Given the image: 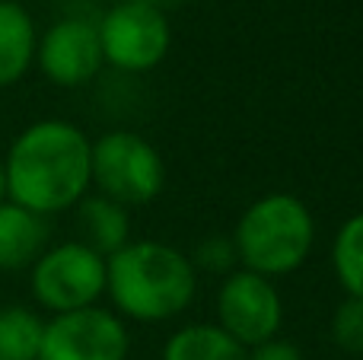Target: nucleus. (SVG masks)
Wrapping results in <instances>:
<instances>
[{
  "instance_id": "obj_1",
  "label": "nucleus",
  "mask_w": 363,
  "mask_h": 360,
  "mask_svg": "<svg viewBox=\"0 0 363 360\" xmlns=\"http://www.w3.org/2000/svg\"><path fill=\"white\" fill-rule=\"evenodd\" d=\"M93 140L67 118H38L13 137L4 153L6 201L32 214H61L89 195Z\"/></svg>"
},
{
  "instance_id": "obj_2",
  "label": "nucleus",
  "mask_w": 363,
  "mask_h": 360,
  "mask_svg": "<svg viewBox=\"0 0 363 360\" xmlns=\"http://www.w3.org/2000/svg\"><path fill=\"white\" fill-rule=\"evenodd\" d=\"M198 293V271L182 249L163 240H131L106 259L108 310L144 325L179 319Z\"/></svg>"
},
{
  "instance_id": "obj_3",
  "label": "nucleus",
  "mask_w": 363,
  "mask_h": 360,
  "mask_svg": "<svg viewBox=\"0 0 363 360\" xmlns=\"http://www.w3.org/2000/svg\"><path fill=\"white\" fill-rule=\"evenodd\" d=\"M239 268L262 278H287L300 271L315 249V217L303 198L268 191L239 214L233 227Z\"/></svg>"
},
{
  "instance_id": "obj_4",
  "label": "nucleus",
  "mask_w": 363,
  "mask_h": 360,
  "mask_svg": "<svg viewBox=\"0 0 363 360\" xmlns=\"http://www.w3.org/2000/svg\"><path fill=\"white\" fill-rule=\"evenodd\" d=\"M89 182L121 208H147L166 189V159L144 134L115 128L93 140Z\"/></svg>"
},
{
  "instance_id": "obj_5",
  "label": "nucleus",
  "mask_w": 363,
  "mask_h": 360,
  "mask_svg": "<svg viewBox=\"0 0 363 360\" xmlns=\"http://www.w3.org/2000/svg\"><path fill=\"white\" fill-rule=\"evenodd\" d=\"M29 291L51 316L96 306L106 297V259L80 240L48 246L29 268Z\"/></svg>"
},
{
  "instance_id": "obj_6",
  "label": "nucleus",
  "mask_w": 363,
  "mask_h": 360,
  "mask_svg": "<svg viewBox=\"0 0 363 360\" xmlns=\"http://www.w3.org/2000/svg\"><path fill=\"white\" fill-rule=\"evenodd\" d=\"M102 61L121 74H147L166 61L172 48V26L163 10L118 0L96 23Z\"/></svg>"
},
{
  "instance_id": "obj_7",
  "label": "nucleus",
  "mask_w": 363,
  "mask_h": 360,
  "mask_svg": "<svg viewBox=\"0 0 363 360\" xmlns=\"http://www.w3.org/2000/svg\"><path fill=\"white\" fill-rule=\"evenodd\" d=\"M128 351L131 335L125 319L96 303L45 319L38 360H128Z\"/></svg>"
},
{
  "instance_id": "obj_8",
  "label": "nucleus",
  "mask_w": 363,
  "mask_h": 360,
  "mask_svg": "<svg viewBox=\"0 0 363 360\" xmlns=\"http://www.w3.org/2000/svg\"><path fill=\"white\" fill-rule=\"evenodd\" d=\"M213 322L236 338L242 348H255L277 338L284 325V297L274 281L236 268L217 287V319Z\"/></svg>"
},
{
  "instance_id": "obj_9",
  "label": "nucleus",
  "mask_w": 363,
  "mask_h": 360,
  "mask_svg": "<svg viewBox=\"0 0 363 360\" xmlns=\"http://www.w3.org/2000/svg\"><path fill=\"white\" fill-rule=\"evenodd\" d=\"M35 64L48 83L61 89L86 86L106 67L99 29L86 16H64L38 35Z\"/></svg>"
},
{
  "instance_id": "obj_10",
  "label": "nucleus",
  "mask_w": 363,
  "mask_h": 360,
  "mask_svg": "<svg viewBox=\"0 0 363 360\" xmlns=\"http://www.w3.org/2000/svg\"><path fill=\"white\" fill-rule=\"evenodd\" d=\"M48 217L32 214L13 201L0 204V271H23L48 249Z\"/></svg>"
},
{
  "instance_id": "obj_11",
  "label": "nucleus",
  "mask_w": 363,
  "mask_h": 360,
  "mask_svg": "<svg viewBox=\"0 0 363 360\" xmlns=\"http://www.w3.org/2000/svg\"><path fill=\"white\" fill-rule=\"evenodd\" d=\"M38 29L32 13L16 0H0V89L16 86L35 67Z\"/></svg>"
},
{
  "instance_id": "obj_12",
  "label": "nucleus",
  "mask_w": 363,
  "mask_h": 360,
  "mask_svg": "<svg viewBox=\"0 0 363 360\" xmlns=\"http://www.w3.org/2000/svg\"><path fill=\"white\" fill-rule=\"evenodd\" d=\"M74 214H77V233H80L77 240L83 246H89L93 252H99L102 259L115 255L121 246L131 242V214H128V208L96 195V191H89V195H83L77 201Z\"/></svg>"
},
{
  "instance_id": "obj_13",
  "label": "nucleus",
  "mask_w": 363,
  "mask_h": 360,
  "mask_svg": "<svg viewBox=\"0 0 363 360\" xmlns=\"http://www.w3.org/2000/svg\"><path fill=\"white\" fill-rule=\"evenodd\" d=\"M163 360H249V348L230 338L217 322H191L166 338Z\"/></svg>"
},
{
  "instance_id": "obj_14",
  "label": "nucleus",
  "mask_w": 363,
  "mask_h": 360,
  "mask_svg": "<svg viewBox=\"0 0 363 360\" xmlns=\"http://www.w3.org/2000/svg\"><path fill=\"white\" fill-rule=\"evenodd\" d=\"M328 261L345 297H363V210L351 214L338 227Z\"/></svg>"
},
{
  "instance_id": "obj_15",
  "label": "nucleus",
  "mask_w": 363,
  "mask_h": 360,
  "mask_svg": "<svg viewBox=\"0 0 363 360\" xmlns=\"http://www.w3.org/2000/svg\"><path fill=\"white\" fill-rule=\"evenodd\" d=\"M45 319L29 306H0V360H38Z\"/></svg>"
},
{
  "instance_id": "obj_16",
  "label": "nucleus",
  "mask_w": 363,
  "mask_h": 360,
  "mask_svg": "<svg viewBox=\"0 0 363 360\" xmlns=\"http://www.w3.org/2000/svg\"><path fill=\"white\" fill-rule=\"evenodd\" d=\"M335 348L351 357H363V297H345L328 322Z\"/></svg>"
},
{
  "instance_id": "obj_17",
  "label": "nucleus",
  "mask_w": 363,
  "mask_h": 360,
  "mask_svg": "<svg viewBox=\"0 0 363 360\" xmlns=\"http://www.w3.org/2000/svg\"><path fill=\"white\" fill-rule=\"evenodd\" d=\"M194 265V271L204 274H217V278H226L239 268V255L236 246H233V236H207L194 246V255H188Z\"/></svg>"
},
{
  "instance_id": "obj_18",
  "label": "nucleus",
  "mask_w": 363,
  "mask_h": 360,
  "mask_svg": "<svg viewBox=\"0 0 363 360\" xmlns=\"http://www.w3.org/2000/svg\"><path fill=\"white\" fill-rule=\"evenodd\" d=\"M249 360H303V351L296 348L287 338H271V342H262L255 348H249Z\"/></svg>"
},
{
  "instance_id": "obj_19",
  "label": "nucleus",
  "mask_w": 363,
  "mask_h": 360,
  "mask_svg": "<svg viewBox=\"0 0 363 360\" xmlns=\"http://www.w3.org/2000/svg\"><path fill=\"white\" fill-rule=\"evenodd\" d=\"M128 4H144V6H153V10H163V13H169L172 6L185 4V0H128Z\"/></svg>"
},
{
  "instance_id": "obj_20",
  "label": "nucleus",
  "mask_w": 363,
  "mask_h": 360,
  "mask_svg": "<svg viewBox=\"0 0 363 360\" xmlns=\"http://www.w3.org/2000/svg\"><path fill=\"white\" fill-rule=\"evenodd\" d=\"M6 201V176H4V157H0V204Z\"/></svg>"
}]
</instances>
